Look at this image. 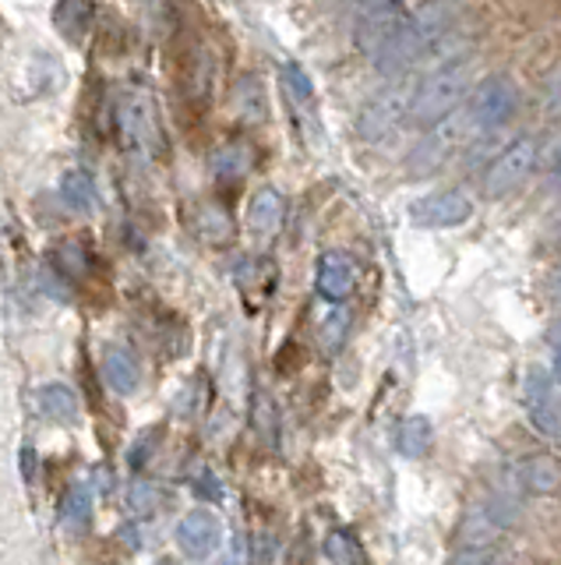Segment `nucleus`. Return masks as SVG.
<instances>
[{
  "label": "nucleus",
  "instance_id": "1",
  "mask_svg": "<svg viewBox=\"0 0 561 565\" xmlns=\"http://www.w3.org/2000/svg\"><path fill=\"white\" fill-rule=\"evenodd\" d=\"M473 88V64L470 61H449L438 71L413 85L410 96V110L407 120L417 124V128H434L438 120H445L449 114H455L463 106V99Z\"/></svg>",
  "mask_w": 561,
  "mask_h": 565
},
{
  "label": "nucleus",
  "instance_id": "2",
  "mask_svg": "<svg viewBox=\"0 0 561 565\" xmlns=\"http://www.w3.org/2000/svg\"><path fill=\"white\" fill-rule=\"evenodd\" d=\"M519 110V88L508 75H487L466 106V128L470 131H498Z\"/></svg>",
  "mask_w": 561,
  "mask_h": 565
},
{
  "label": "nucleus",
  "instance_id": "3",
  "mask_svg": "<svg viewBox=\"0 0 561 565\" xmlns=\"http://www.w3.org/2000/svg\"><path fill=\"white\" fill-rule=\"evenodd\" d=\"M533 167H537V141L530 135L508 141L501 156L484 173V199H505V194H513L533 173Z\"/></svg>",
  "mask_w": 561,
  "mask_h": 565
},
{
  "label": "nucleus",
  "instance_id": "4",
  "mask_svg": "<svg viewBox=\"0 0 561 565\" xmlns=\"http://www.w3.org/2000/svg\"><path fill=\"white\" fill-rule=\"evenodd\" d=\"M466 131H470V128H466V114H463V110H455V114H449L445 120H438L434 128H428V135L417 141L413 152L407 156V170H410L413 177H428V173H434V170L442 167L445 159L455 152V146H460Z\"/></svg>",
  "mask_w": 561,
  "mask_h": 565
},
{
  "label": "nucleus",
  "instance_id": "5",
  "mask_svg": "<svg viewBox=\"0 0 561 565\" xmlns=\"http://www.w3.org/2000/svg\"><path fill=\"white\" fill-rule=\"evenodd\" d=\"M357 46L375 61L407 18V0H357Z\"/></svg>",
  "mask_w": 561,
  "mask_h": 565
},
{
  "label": "nucleus",
  "instance_id": "6",
  "mask_svg": "<svg viewBox=\"0 0 561 565\" xmlns=\"http://www.w3.org/2000/svg\"><path fill=\"white\" fill-rule=\"evenodd\" d=\"M410 96H413V85L407 82H396V88L389 93H381L378 99L367 103V110L360 114L357 120V131L364 141H381L389 138L402 120H407V110H410Z\"/></svg>",
  "mask_w": 561,
  "mask_h": 565
},
{
  "label": "nucleus",
  "instance_id": "7",
  "mask_svg": "<svg viewBox=\"0 0 561 565\" xmlns=\"http://www.w3.org/2000/svg\"><path fill=\"white\" fill-rule=\"evenodd\" d=\"M526 420L543 438H558L561 431V411H558V382L554 371L533 367L526 379Z\"/></svg>",
  "mask_w": 561,
  "mask_h": 565
},
{
  "label": "nucleus",
  "instance_id": "8",
  "mask_svg": "<svg viewBox=\"0 0 561 565\" xmlns=\"http://www.w3.org/2000/svg\"><path fill=\"white\" fill-rule=\"evenodd\" d=\"M473 216V202L470 194L460 188H449V191H434L417 199L410 205V220L417 226H428V230H452V226H463Z\"/></svg>",
  "mask_w": 561,
  "mask_h": 565
},
{
  "label": "nucleus",
  "instance_id": "9",
  "mask_svg": "<svg viewBox=\"0 0 561 565\" xmlns=\"http://www.w3.org/2000/svg\"><path fill=\"white\" fill-rule=\"evenodd\" d=\"M223 544V520L216 516L213 509H191L181 516L177 523V547L187 558H208L216 555Z\"/></svg>",
  "mask_w": 561,
  "mask_h": 565
},
{
  "label": "nucleus",
  "instance_id": "10",
  "mask_svg": "<svg viewBox=\"0 0 561 565\" xmlns=\"http://www.w3.org/2000/svg\"><path fill=\"white\" fill-rule=\"evenodd\" d=\"M314 290L328 305H343V300L357 290V265L343 252H325L319 258V276H314Z\"/></svg>",
  "mask_w": 561,
  "mask_h": 565
},
{
  "label": "nucleus",
  "instance_id": "11",
  "mask_svg": "<svg viewBox=\"0 0 561 565\" xmlns=\"http://www.w3.org/2000/svg\"><path fill=\"white\" fill-rule=\"evenodd\" d=\"M516 491L522 494H558L561 470L554 456H526L513 467Z\"/></svg>",
  "mask_w": 561,
  "mask_h": 565
},
{
  "label": "nucleus",
  "instance_id": "12",
  "mask_svg": "<svg viewBox=\"0 0 561 565\" xmlns=\"http://www.w3.org/2000/svg\"><path fill=\"white\" fill-rule=\"evenodd\" d=\"M99 371H103V382H107V388L117 396H131L138 388V382H142V367H138L134 353L125 350V347H110L107 353H103Z\"/></svg>",
  "mask_w": 561,
  "mask_h": 565
},
{
  "label": "nucleus",
  "instance_id": "13",
  "mask_svg": "<svg viewBox=\"0 0 561 565\" xmlns=\"http://www.w3.org/2000/svg\"><path fill=\"white\" fill-rule=\"evenodd\" d=\"M505 534V526L490 516V509L481 505V509H473L463 516V523L455 526V547H495L498 537Z\"/></svg>",
  "mask_w": 561,
  "mask_h": 565
},
{
  "label": "nucleus",
  "instance_id": "14",
  "mask_svg": "<svg viewBox=\"0 0 561 565\" xmlns=\"http://www.w3.org/2000/svg\"><path fill=\"white\" fill-rule=\"evenodd\" d=\"M248 226L255 237H276V230L283 226V194L276 188H258L248 205Z\"/></svg>",
  "mask_w": 561,
  "mask_h": 565
},
{
  "label": "nucleus",
  "instance_id": "15",
  "mask_svg": "<svg viewBox=\"0 0 561 565\" xmlns=\"http://www.w3.org/2000/svg\"><path fill=\"white\" fill-rule=\"evenodd\" d=\"M36 403H40V414L50 417L54 424H75L78 414H82L75 388H72V385H64V382H50V385H43L40 393H36Z\"/></svg>",
  "mask_w": 561,
  "mask_h": 565
},
{
  "label": "nucleus",
  "instance_id": "16",
  "mask_svg": "<svg viewBox=\"0 0 561 565\" xmlns=\"http://www.w3.org/2000/svg\"><path fill=\"white\" fill-rule=\"evenodd\" d=\"M431 441H434V424H431V417H424V414H410V417H402V420H399V428H396V449H399L402 459H420V456H428Z\"/></svg>",
  "mask_w": 561,
  "mask_h": 565
},
{
  "label": "nucleus",
  "instance_id": "17",
  "mask_svg": "<svg viewBox=\"0 0 561 565\" xmlns=\"http://www.w3.org/2000/svg\"><path fill=\"white\" fill-rule=\"evenodd\" d=\"M61 199H64V205L72 209V212H93L96 202H99V194H96V184H93L89 173H85V170H67L61 177Z\"/></svg>",
  "mask_w": 561,
  "mask_h": 565
},
{
  "label": "nucleus",
  "instance_id": "18",
  "mask_svg": "<svg viewBox=\"0 0 561 565\" xmlns=\"http://www.w3.org/2000/svg\"><path fill=\"white\" fill-rule=\"evenodd\" d=\"M120 128H125V138L134 141V146H149L152 138V110L145 96H131L125 103V114H120Z\"/></svg>",
  "mask_w": 561,
  "mask_h": 565
},
{
  "label": "nucleus",
  "instance_id": "19",
  "mask_svg": "<svg viewBox=\"0 0 561 565\" xmlns=\"http://www.w3.org/2000/svg\"><path fill=\"white\" fill-rule=\"evenodd\" d=\"M251 163H255V156L248 146H240V141H230V146L213 152V173L219 181H240V177L251 170Z\"/></svg>",
  "mask_w": 561,
  "mask_h": 565
},
{
  "label": "nucleus",
  "instance_id": "20",
  "mask_svg": "<svg viewBox=\"0 0 561 565\" xmlns=\"http://www.w3.org/2000/svg\"><path fill=\"white\" fill-rule=\"evenodd\" d=\"M325 555L332 565H367L364 544L357 541L354 530H346V526H336L325 537Z\"/></svg>",
  "mask_w": 561,
  "mask_h": 565
},
{
  "label": "nucleus",
  "instance_id": "21",
  "mask_svg": "<svg viewBox=\"0 0 561 565\" xmlns=\"http://www.w3.org/2000/svg\"><path fill=\"white\" fill-rule=\"evenodd\" d=\"M93 516V488L89 484H72L61 499V520L67 526H82Z\"/></svg>",
  "mask_w": 561,
  "mask_h": 565
},
{
  "label": "nucleus",
  "instance_id": "22",
  "mask_svg": "<svg viewBox=\"0 0 561 565\" xmlns=\"http://www.w3.org/2000/svg\"><path fill=\"white\" fill-rule=\"evenodd\" d=\"M195 230H198V237L208 241V244H226L234 237V223L219 205H202Z\"/></svg>",
  "mask_w": 561,
  "mask_h": 565
},
{
  "label": "nucleus",
  "instance_id": "23",
  "mask_svg": "<svg viewBox=\"0 0 561 565\" xmlns=\"http://www.w3.org/2000/svg\"><path fill=\"white\" fill-rule=\"evenodd\" d=\"M89 18H93V0H61L57 25L72 35V40H78V32L89 25Z\"/></svg>",
  "mask_w": 561,
  "mask_h": 565
},
{
  "label": "nucleus",
  "instance_id": "24",
  "mask_svg": "<svg viewBox=\"0 0 561 565\" xmlns=\"http://www.w3.org/2000/svg\"><path fill=\"white\" fill-rule=\"evenodd\" d=\"M445 565H508L498 547H455Z\"/></svg>",
  "mask_w": 561,
  "mask_h": 565
},
{
  "label": "nucleus",
  "instance_id": "25",
  "mask_svg": "<svg viewBox=\"0 0 561 565\" xmlns=\"http://www.w3.org/2000/svg\"><path fill=\"white\" fill-rule=\"evenodd\" d=\"M128 505L138 512V516H152V512L160 509V488L152 481H134L128 488Z\"/></svg>",
  "mask_w": 561,
  "mask_h": 565
},
{
  "label": "nucleus",
  "instance_id": "26",
  "mask_svg": "<svg viewBox=\"0 0 561 565\" xmlns=\"http://www.w3.org/2000/svg\"><path fill=\"white\" fill-rule=\"evenodd\" d=\"M255 428L266 438H276V406L266 393L255 396Z\"/></svg>",
  "mask_w": 561,
  "mask_h": 565
},
{
  "label": "nucleus",
  "instance_id": "27",
  "mask_svg": "<svg viewBox=\"0 0 561 565\" xmlns=\"http://www.w3.org/2000/svg\"><path fill=\"white\" fill-rule=\"evenodd\" d=\"M251 562V547H248V541H244L240 534L223 547V555L216 558V565H248Z\"/></svg>",
  "mask_w": 561,
  "mask_h": 565
},
{
  "label": "nucleus",
  "instance_id": "28",
  "mask_svg": "<svg viewBox=\"0 0 561 565\" xmlns=\"http://www.w3.org/2000/svg\"><path fill=\"white\" fill-rule=\"evenodd\" d=\"M283 82L290 85V93L296 96V99H311V82H308V75L296 64H287L283 67Z\"/></svg>",
  "mask_w": 561,
  "mask_h": 565
}]
</instances>
